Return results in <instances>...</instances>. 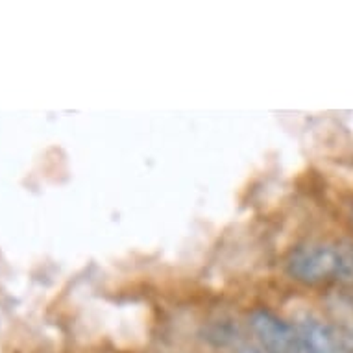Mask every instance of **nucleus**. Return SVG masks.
Instances as JSON below:
<instances>
[{
	"instance_id": "obj_1",
	"label": "nucleus",
	"mask_w": 353,
	"mask_h": 353,
	"mask_svg": "<svg viewBox=\"0 0 353 353\" xmlns=\"http://www.w3.org/2000/svg\"><path fill=\"white\" fill-rule=\"evenodd\" d=\"M287 272L301 283L339 279V244H305L287 259Z\"/></svg>"
},
{
	"instance_id": "obj_2",
	"label": "nucleus",
	"mask_w": 353,
	"mask_h": 353,
	"mask_svg": "<svg viewBox=\"0 0 353 353\" xmlns=\"http://www.w3.org/2000/svg\"><path fill=\"white\" fill-rule=\"evenodd\" d=\"M252 331L268 353H309L294 324L285 322L268 311H255L250 316Z\"/></svg>"
},
{
	"instance_id": "obj_3",
	"label": "nucleus",
	"mask_w": 353,
	"mask_h": 353,
	"mask_svg": "<svg viewBox=\"0 0 353 353\" xmlns=\"http://www.w3.org/2000/svg\"><path fill=\"white\" fill-rule=\"evenodd\" d=\"M300 339L309 353H350V342L333 325L325 324L319 316L303 314L294 322Z\"/></svg>"
},
{
	"instance_id": "obj_4",
	"label": "nucleus",
	"mask_w": 353,
	"mask_h": 353,
	"mask_svg": "<svg viewBox=\"0 0 353 353\" xmlns=\"http://www.w3.org/2000/svg\"><path fill=\"white\" fill-rule=\"evenodd\" d=\"M331 311L335 314V319L339 320V324L344 327V336L347 339V342L353 346V307L344 300L336 298L331 303Z\"/></svg>"
},
{
	"instance_id": "obj_5",
	"label": "nucleus",
	"mask_w": 353,
	"mask_h": 353,
	"mask_svg": "<svg viewBox=\"0 0 353 353\" xmlns=\"http://www.w3.org/2000/svg\"><path fill=\"white\" fill-rule=\"evenodd\" d=\"M339 279L353 283V244L339 243Z\"/></svg>"
},
{
	"instance_id": "obj_6",
	"label": "nucleus",
	"mask_w": 353,
	"mask_h": 353,
	"mask_svg": "<svg viewBox=\"0 0 353 353\" xmlns=\"http://www.w3.org/2000/svg\"><path fill=\"white\" fill-rule=\"evenodd\" d=\"M243 353H257V352H243Z\"/></svg>"
}]
</instances>
